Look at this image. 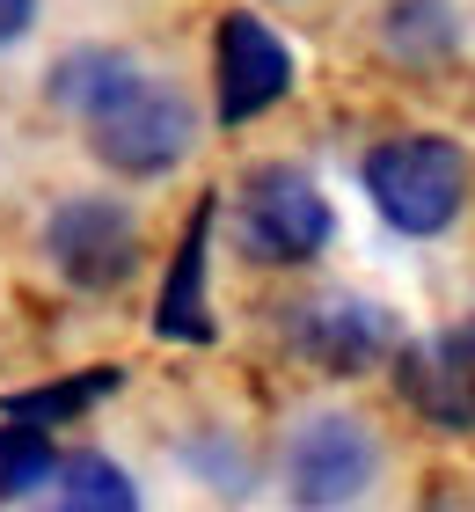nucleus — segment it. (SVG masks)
Returning a JSON list of instances; mask_svg holds the SVG:
<instances>
[{
  "instance_id": "f257e3e1",
  "label": "nucleus",
  "mask_w": 475,
  "mask_h": 512,
  "mask_svg": "<svg viewBox=\"0 0 475 512\" xmlns=\"http://www.w3.org/2000/svg\"><path fill=\"white\" fill-rule=\"evenodd\" d=\"M66 103L88 118L95 154L125 176H161L190 147V103L176 88L132 74L125 59H74L66 66Z\"/></svg>"
},
{
  "instance_id": "f03ea898",
  "label": "nucleus",
  "mask_w": 475,
  "mask_h": 512,
  "mask_svg": "<svg viewBox=\"0 0 475 512\" xmlns=\"http://www.w3.org/2000/svg\"><path fill=\"white\" fill-rule=\"evenodd\" d=\"M366 191L380 205V220L402 227V235H439L446 220L461 213L468 191V161L446 139H388L366 161Z\"/></svg>"
},
{
  "instance_id": "7ed1b4c3",
  "label": "nucleus",
  "mask_w": 475,
  "mask_h": 512,
  "mask_svg": "<svg viewBox=\"0 0 475 512\" xmlns=\"http://www.w3.org/2000/svg\"><path fill=\"white\" fill-rule=\"evenodd\" d=\"M242 242L264 264H307L329 242V205L300 169H264L242 191Z\"/></svg>"
},
{
  "instance_id": "20e7f679",
  "label": "nucleus",
  "mask_w": 475,
  "mask_h": 512,
  "mask_svg": "<svg viewBox=\"0 0 475 512\" xmlns=\"http://www.w3.org/2000/svg\"><path fill=\"white\" fill-rule=\"evenodd\" d=\"M285 88H293V59H285V44L256 15H227L220 22V118L227 125L264 118Z\"/></svg>"
},
{
  "instance_id": "39448f33",
  "label": "nucleus",
  "mask_w": 475,
  "mask_h": 512,
  "mask_svg": "<svg viewBox=\"0 0 475 512\" xmlns=\"http://www.w3.org/2000/svg\"><path fill=\"white\" fill-rule=\"evenodd\" d=\"M52 264L74 278V286L103 293V286H117V278L139 264V235H132V220L117 213V205L81 198V205H66V213L52 220Z\"/></svg>"
},
{
  "instance_id": "423d86ee",
  "label": "nucleus",
  "mask_w": 475,
  "mask_h": 512,
  "mask_svg": "<svg viewBox=\"0 0 475 512\" xmlns=\"http://www.w3.org/2000/svg\"><path fill=\"white\" fill-rule=\"evenodd\" d=\"M402 395L446 432H475V322L446 330L417 352H402Z\"/></svg>"
},
{
  "instance_id": "0eeeda50",
  "label": "nucleus",
  "mask_w": 475,
  "mask_h": 512,
  "mask_svg": "<svg viewBox=\"0 0 475 512\" xmlns=\"http://www.w3.org/2000/svg\"><path fill=\"white\" fill-rule=\"evenodd\" d=\"M373 483V439L351 417H315L293 439V498L300 505H344Z\"/></svg>"
},
{
  "instance_id": "6e6552de",
  "label": "nucleus",
  "mask_w": 475,
  "mask_h": 512,
  "mask_svg": "<svg viewBox=\"0 0 475 512\" xmlns=\"http://www.w3.org/2000/svg\"><path fill=\"white\" fill-rule=\"evenodd\" d=\"M300 344L329 366V374H359V366H373L388 352V315L359 308V300H322V308L300 322Z\"/></svg>"
},
{
  "instance_id": "1a4fd4ad",
  "label": "nucleus",
  "mask_w": 475,
  "mask_h": 512,
  "mask_svg": "<svg viewBox=\"0 0 475 512\" xmlns=\"http://www.w3.org/2000/svg\"><path fill=\"white\" fill-rule=\"evenodd\" d=\"M205 227H212V205L190 220V235H183V249H176V278H169V293H161V330H169V337H205V330H212V322H205V300H198Z\"/></svg>"
},
{
  "instance_id": "9d476101",
  "label": "nucleus",
  "mask_w": 475,
  "mask_h": 512,
  "mask_svg": "<svg viewBox=\"0 0 475 512\" xmlns=\"http://www.w3.org/2000/svg\"><path fill=\"white\" fill-rule=\"evenodd\" d=\"M52 476H59V505H74V512H132L139 505V491L110 469V461H95V454L59 461Z\"/></svg>"
},
{
  "instance_id": "9b49d317",
  "label": "nucleus",
  "mask_w": 475,
  "mask_h": 512,
  "mask_svg": "<svg viewBox=\"0 0 475 512\" xmlns=\"http://www.w3.org/2000/svg\"><path fill=\"white\" fill-rule=\"evenodd\" d=\"M59 461H52V439H44V425H0V498H22L30 483H44Z\"/></svg>"
},
{
  "instance_id": "f8f14e48",
  "label": "nucleus",
  "mask_w": 475,
  "mask_h": 512,
  "mask_svg": "<svg viewBox=\"0 0 475 512\" xmlns=\"http://www.w3.org/2000/svg\"><path fill=\"white\" fill-rule=\"evenodd\" d=\"M110 388V374H95V381H66V388H44V395H15V417L22 425H52V417H66V410H81V403H95V395Z\"/></svg>"
},
{
  "instance_id": "ddd939ff",
  "label": "nucleus",
  "mask_w": 475,
  "mask_h": 512,
  "mask_svg": "<svg viewBox=\"0 0 475 512\" xmlns=\"http://www.w3.org/2000/svg\"><path fill=\"white\" fill-rule=\"evenodd\" d=\"M30 15H37V0H0V44H15L30 30Z\"/></svg>"
}]
</instances>
